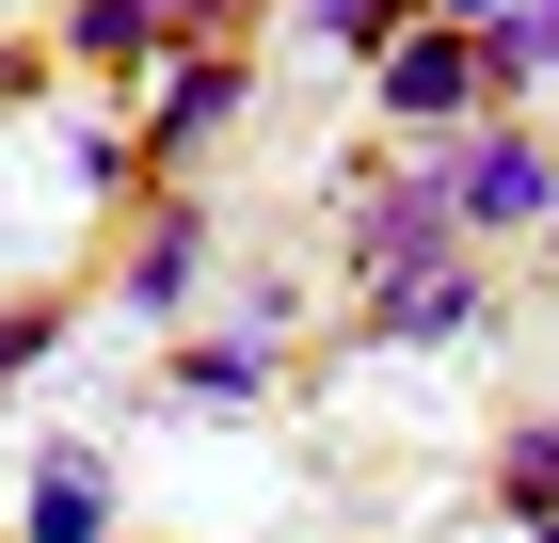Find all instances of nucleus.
Here are the masks:
<instances>
[{"instance_id": "obj_1", "label": "nucleus", "mask_w": 559, "mask_h": 543, "mask_svg": "<svg viewBox=\"0 0 559 543\" xmlns=\"http://www.w3.org/2000/svg\"><path fill=\"white\" fill-rule=\"evenodd\" d=\"M464 256V209H448V161L384 176V192H352V272L368 288H400V272H448Z\"/></svg>"}, {"instance_id": "obj_2", "label": "nucleus", "mask_w": 559, "mask_h": 543, "mask_svg": "<svg viewBox=\"0 0 559 543\" xmlns=\"http://www.w3.org/2000/svg\"><path fill=\"white\" fill-rule=\"evenodd\" d=\"M431 161H448L464 224H559V144H527V128H448Z\"/></svg>"}, {"instance_id": "obj_3", "label": "nucleus", "mask_w": 559, "mask_h": 543, "mask_svg": "<svg viewBox=\"0 0 559 543\" xmlns=\"http://www.w3.org/2000/svg\"><path fill=\"white\" fill-rule=\"evenodd\" d=\"M240 48H176L160 64V96H144V176H192V144H224V128H240Z\"/></svg>"}, {"instance_id": "obj_4", "label": "nucleus", "mask_w": 559, "mask_h": 543, "mask_svg": "<svg viewBox=\"0 0 559 543\" xmlns=\"http://www.w3.org/2000/svg\"><path fill=\"white\" fill-rule=\"evenodd\" d=\"M368 96H384L400 128H464L479 113V33H448V16H416V33L368 64Z\"/></svg>"}, {"instance_id": "obj_5", "label": "nucleus", "mask_w": 559, "mask_h": 543, "mask_svg": "<svg viewBox=\"0 0 559 543\" xmlns=\"http://www.w3.org/2000/svg\"><path fill=\"white\" fill-rule=\"evenodd\" d=\"M209 209H192V192H176V209L160 224H144V240H129V272H112V304H129V320H192V288H209Z\"/></svg>"}, {"instance_id": "obj_6", "label": "nucleus", "mask_w": 559, "mask_h": 543, "mask_svg": "<svg viewBox=\"0 0 559 543\" xmlns=\"http://www.w3.org/2000/svg\"><path fill=\"white\" fill-rule=\"evenodd\" d=\"M16 543H112V463H96V448H48L33 496H16Z\"/></svg>"}, {"instance_id": "obj_7", "label": "nucleus", "mask_w": 559, "mask_h": 543, "mask_svg": "<svg viewBox=\"0 0 559 543\" xmlns=\"http://www.w3.org/2000/svg\"><path fill=\"white\" fill-rule=\"evenodd\" d=\"M479 320V272L448 256V272H400V288H368V335L384 352H431V335H464Z\"/></svg>"}, {"instance_id": "obj_8", "label": "nucleus", "mask_w": 559, "mask_h": 543, "mask_svg": "<svg viewBox=\"0 0 559 543\" xmlns=\"http://www.w3.org/2000/svg\"><path fill=\"white\" fill-rule=\"evenodd\" d=\"M272 400V335H192L176 352V416H257Z\"/></svg>"}, {"instance_id": "obj_9", "label": "nucleus", "mask_w": 559, "mask_h": 543, "mask_svg": "<svg viewBox=\"0 0 559 543\" xmlns=\"http://www.w3.org/2000/svg\"><path fill=\"white\" fill-rule=\"evenodd\" d=\"M64 48H81V64H176L160 0H81V16H64Z\"/></svg>"}, {"instance_id": "obj_10", "label": "nucleus", "mask_w": 559, "mask_h": 543, "mask_svg": "<svg viewBox=\"0 0 559 543\" xmlns=\"http://www.w3.org/2000/svg\"><path fill=\"white\" fill-rule=\"evenodd\" d=\"M304 33L336 48V64H384V48L416 33V0H304Z\"/></svg>"}, {"instance_id": "obj_11", "label": "nucleus", "mask_w": 559, "mask_h": 543, "mask_svg": "<svg viewBox=\"0 0 559 543\" xmlns=\"http://www.w3.org/2000/svg\"><path fill=\"white\" fill-rule=\"evenodd\" d=\"M496 496H512V528H527V511H559V416H527L512 448H496Z\"/></svg>"}, {"instance_id": "obj_12", "label": "nucleus", "mask_w": 559, "mask_h": 543, "mask_svg": "<svg viewBox=\"0 0 559 543\" xmlns=\"http://www.w3.org/2000/svg\"><path fill=\"white\" fill-rule=\"evenodd\" d=\"M64 176H81V192H129V176H144V128H64Z\"/></svg>"}, {"instance_id": "obj_13", "label": "nucleus", "mask_w": 559, "mask_h": 543, "mask_svg": "<svg viewBox=\"0 0 559 543\" xmlns=\"http://www.w3.org/2000/svg\"><path fill=\"white\" fill-rule=\"evenodd\" d=\"M48 352H64V304H0V383H33Z\"/></svg>"}, {"instance_id": "obj_14", "label": "nucleus", "mask_w": 559, "mask_h": 543, "mask_svg": "<svg viewBox=\"0 0 559 543\" xmlns=\"http://www.w3.org/2000/svg\"><path fill=\"white\" fill-rule=\"evenodd\" d=\"M160 33H176V48H209V33H224V0H160Z\"/></svg>"}, {"instance_id": "obj_15", "label": "nucleus", "mask_w": 559, "mask_h": 543, "mask_svg": "<svg viewBox=\"0 0 559 543\" xmlns=\"http://www.w3.org/2000/svg\"><path fill=\"white\" fill-rule=\"evenodd\" d=\"M416 16H448V33H479V16H512V0H416Z\"/></svg>"}, {"instance_id": "obj_16", "label": "nucleus", "mask_w": 559, "mask_h": 543, "mask_svg": "<svg viewBox=\"0 0 559 543\" xmlns=\"http://www.w3.org/2000/svg\"><path fill=\"white\" fill-rule=\"evenodd\" d=\"M527 16H544V64H559V0H527Z\"/></svg>"}, {"instance_id": "obj_17", "label": "nucleus", "mask_w": 559, "mask_h": 543, "mask_svg": "<svg viewBox=\"0 0 559 543\" xmlns=\"http://www.w3.org/2000/svg\"><path fill=\"white\" fill-rule=\"evenodd\" d=\"M527 543H559V511H527Z\"/></svg>"}]
</instances>
